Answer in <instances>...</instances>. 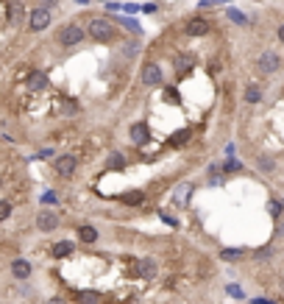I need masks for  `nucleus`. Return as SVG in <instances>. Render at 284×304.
I'll return each mask as SVG.
<instances>
[{"label": "nucleus", "instance_id": "nucleus-1", "mask_svg": "<svg viewBox=\"0 0 284 304\" xmlns=\"http://www.w3.org/2000/svg\"><path fill=\"white\" fill-rule=\"evenodd\" d=\"M86 36H92L95 42H114V36H117V31H114L112 26V17H92L89 20V26H86Z\"/></svg>", "mask_w": 284, "mask_h": 304}, {"label": "nucleus", "instance_id": "nucleus-2", "mask_svg": "<svg viewBox=\"0 0 284 304\" xmlns=\"http://www.w3.org/2000/svg\"><path fill=\"white\" fill-rule=\"evenodd\" d=\"M86 39V28L78 26V23H64V26L56 31V42L61 48H78V45Z\"/></svg>", "mask_w": 284, "mask_h": 304}, {"label": "nucleus", "instance_id": "nucleus-3", "mask_svg": "<svg viewBox=\"0 0 284 304\" xmlns=\"http://www.w3.org/2000/svg\"><path fill=\"white\" fill-rule=\"evenodd\" d=\"M279 67H282V56H279L276 51H262L257 56V70L262 73V76H273Z\"/></svg>", "mask_w": 284, "mask_h": 304}, {"label": "nucleus", "instance_id": "nucleus-4", "mask_svg": "<svg viewBox=\"0 0 284 304\" xmlns=\"http://www.w3.org/2000/svg\"><path fill=\"white\" fill-rule=\"evenodd\" d=\"M53 167H56V173L61 179H73L78 170V157L76 154H59V157L53 159Z\"/></svg>", "mask_w": 284, "mask_h": 304}, {"label": "nucleus", "instance_id": "nucleus-5", "mask_svg": "<svg viewBox=\"0 0 284 304\" xmlns=\"http://www.w3.org/2000/svg\"><path fill=\"white\" fill-rule=\"evenodd\" d=\"M61 223L59 212H53V209H39V215H36V229L39 232H56Z\"/></svg>", "mask_w": 284, "mask_h": 304}, {"label": "nucleus", "instance_id": "nucleus-6", "mask_svg": "<svg viewBox=\"0 0 284 304\" xmlns=\"http://www.w3.org/2000/svg\"><path fill=\"white\" fill-rule=\"evenodd\" d=\"M142 87H159L164 81V73H162V67L156 64V61H148L145 67H142Z\"/></svg>", "mask_w": 284, "mask_h": 304}, {"label": "nucleus", "instance_id": "nucleus-7", "mask_svg": "<svg viewBox=\"0 0 284 304\" xmlns=\"http://www.w3.org/2000/svg\"><path fill=\"white\" fill-rule=\"evenodd\" d=\"M48 26H51V11L48 9L39 6V9H34L28 14V28H31V31H45Z\"/></svg>", "mask_w": 284, "mask_h": 304}, {"label": "nucleus", "instance_id": "nucleus-8", "mask_svg": "<svg viewBox=\"0 0 284 304\" xmlns=\"http://www.w3.org/2000/svg\"><path fill=\"white\" fill-rule=\"evenodd\" d=\"M31 274H34V265L28 260H23V257H17V260L11 262V276L20 279V282H26V279H31Z\"/></svg>", "mask_w": 284, "mask_h": 304}, {"label": "nucleus", "instance_id": "nucleus-9", "mask_svg": "<svg viewBox=\"0 0 284 304\" xmlns=\"http://www.w3.org/2000/svg\"><path fill=\"white\" fill-rule=\"evenodd\" d=\"M195 53H176L173 56V64H176V73L179 76H184V73H189V70L195 67Z\"/></svg>", "mask_w": 284, "mask_h": 304}, {"label": "nucleus", "instance_id": "nucleus-10", "mask_svg": "<svg viewBox=\"0 0 284 304\" xmlns=\"http://www.w3.org/2000/svg\"><path fill=\"white\" fill-rule=\"evenodd\" d=\"M242 101H245L248 106L262 104V101H265V87H262V84H248L245 92H242Z\"/></svg>", "mask_w": 284, "mask_h": 304}, {"label": "nucleus", "instance_id": "nucleus-11", "mask_svg": "<svg viewBox=\"0 0 284 304\" xmlns=\"http://www.w3.org/2000/svg\"><path fill=\"white\" fill-rule=\"evenodd\" d=\"M26 87L31 89V92H42V89H48V87H51V79H48L45 73H39V70H34V73L28 76Z\"/></svg>", "mask_w": 284, "mask_h": 304}, {"label": "nucleus", "instance_id": "nucleus-12", "mask_svg": "<svg viewBox=\"0 0 284 304\" xmlns=\"http://www.w3.org/2000/svg\"><path fill=\"white\" fill-rule=\"evenodd\" d=\"M184 31H187L189 36H207L209 34V20L207 17H192Z\"/></svg>", "mask_w": 284, "mask_h": 304}, {"label": "nucleus", "instance_id": "nucleus-13", "mask_svg": "<svg viewBox=\"0 0 284 304\" xmlns=\"http://www.w3.org/2000/svg\"><path fill=\"white\" fill-rule=\"evenodd\" d=\"M73 251H76V243H73V240H59V243H53V249H51V254L56 260H64V257H70Z\"/></svg>", "mask_w": 284, "mask_h": 304}, {"label": "nucleus", "instance_id": "nucleus-14", "mask_svg": "<svg viewBox=\"0 0 284 304\" xmlns=\"http://www.w3.org/2000/svg\"><path fill=\"white\" fill-rule=\"evenodd\" d=\"M78 240L86 246L98 243V229H95V226H78Z\"/></svg>", "mask_w": 284, "mask_h": 304}, {"label": "nucleus", "instance_id": "nucleus-15", "mask_svg": "<svg viewBox=\"0 0 284 304\" xmlns=\"http://www.w3.org/2000/svg\"><path fill=\"white\" fill-rule=\"evenodd\" d=\"M156 274H159V265H156V260H139V276H145V279H154Z\"/></svg>", "mask_w": 284, "mask_h": 304}, {"label": "nucleus", "instance_id": "nucleus-16", "mask_svg": "<svg viewBox=\"0 0 284 304\" xmlns=\"http://www.w3.org/2000/svg\"><path fill=\"white\" fill-rule=\"evenodd\" d=\"M26 20V9H23V3H9V23L11 26H20Z\"/></svg>", "mask_w": 284, "mask_h": 304}, {"label": "nucleus", "instance_id": "nucleus-17", "mask_svg": "<svg viewBox=\"0 0 284 304\" xmlns=\"http://www.w3.org/2000/svg\"><path fill=\"white\" fill-rule=\"evenodd\" d=\"M131 139H134L137 145H142V142H148V139H151V131H148L145 123H137V126L131 129Z\"/></svg>", "mask_w": 284, "mask_h": 304}, {"label": "nucleus", "instance_id": "nucleus-18", "mask_svg": "<svg viewBox=\"0 0 284 304\" xmlns=\"http://www.w3.org/2000/svg\"><path fill=\"white\" fill-rule=\"evenodd\" d=\"M123 167H126V157H123L120 151H112L106 157V170H123Z\"/></svg>", "mask_w": 284, "mask_h": 304}, {"label": "nucleus", "instance_id": "nucleus-19", "mask_svg": "<svg viewBox=\"0 0 284 304\" xmlns=\"http://www.w3.org/2000/svg\"><path fill=\"white\" fill-rule=\"evenodd\" d=\"M123 204H129V207H139L142 201H145V193L142 190H129V193H123Z\"/></svg>", "mask_w": 284, "mask_h": 304}, {"label": "nucleus", "instance_id": "nucleus-20", "mask_svg": "<svg viewBox=\"0 0 284 304\" xmlns=\"http://www.w3.org/2000/svg\"><path fill=\"white\" fill-rule=\"evenodd\" d=\"M242 254H245L242 249H220V251H217V257H220L223 262H240Z\"/></svg>", "mask_w": 284, "mask_h": 304}, {"label": "nucleus", "instance_id": "nucleus-21", "mask_svg": "<svg viewBox=\"0 0 284 304\" xmlns=\"http://www.w3.org/2000/svg\"><path fill=\"white\" fill-rule=\"evenodd\" d=\"M226 293L232 296V299H237V302H245V287L237 285V282H229V285H226Z\"/></svg>", "mask_w": 284, "mask_h": 304}, {"label": "nucleus", "instance_id": "nucleus-22", "mask_svg": "<svg viewBox=\"0 0 284 304\" xmlns=\"http://www.w3.org/2000/svg\"><path fill=\"white\" fill-rule=\"evenodd\" d=\"M257 167H259V170H265V173H273V170H276V162L267 157V154H259V157H257Z\"/></svg>", "mask_w": 284, "mask_h": 304}, {"label": "nucleus", "instance_id": "nucleus-23", "mask_svg": "<svg viewBox=\"0 0 284 304\" xmlns=\"http://www.w3.org/2000/svg\"><path fill=\"white\" fill-rule=\"evenodd\" d=\"M78 304H101V296L95 293V290H84V293H76Z\"/></svg>", "mask_w": 284, "mask_h": 304}, {"label": "nucleus", "instance_id": "nucleus-24", "mask_svg": "<svg viewBox=\"0 0 284 304\" xmlns=\"http://www.w3.org/2000/svg\"><path fill=\"white\" fill-rule=\"evenodd\" d=\"M189 137H192V131L184 129V131H179V134H170V137H167V145H173V148H176V145H184Z\"/></svg>", "mask_w": 284, "mask_h": 304}, {"label": "nucleus", "instance_id": "nucleus-25", "mask_svg": "<svg viewBox=\"0 0 284 304\" xmlns=\"http://www.w3.org/2000/svg\"><path fill=\"white\" fill-rule=\"evenodd\" d=\"M223 170H226V173H242V170H245V165H242L240 159L229 157V159H226V165H223Z\"/></svg>", "mask_w": 284, "mask_h": 304}, {"label": "nucleus", "instance_id": "nucleus-26", "mask_svg": "<svg viewBox=\"0 0 284 304\" xmlns=\"http://www.w3.org/2000/svg\"><path fill=\"white\" fill-rule=\"evenodd\" d=\"M229 17H232V23H237V26H248V17H245L240 9H229Z\"/></svg>", "mask_w": 284, "mask_h": 304}, {"label": "nucleus", "instance_id": "nucleus-27", "mask_svg": "<svg viewBox=\"0 0 284 304\" xmlns=\"http://www.w3.org/2000/svg\"><path fill=\"white\" fill-rule=\"evenodd\" d=\"M117 23H120L123 28H131L134 34H142V28H139V23H134V20H129V14H126V17H117Z\"/></svg>", "mask_w": 284, "mask_h": 304}, {"label": "nucleus", "instance_id": "nucleus-28", "mask_svg": "<svg viewBox=\"0 0 284 304\" xmlns=\"http://www.w3.org/2000/svg\"><path fill=\"white\" fill-rule=\"evenodd\" d=\"M11 218V201H0V223Z\"/></svg>", "mask_w": 284, "mask_h": 304}, {"label": "nucleus", "instance_id": "nucleus-29", "mask_svg": "<svg viewBox=\"0 0 284 304\" xmlns=\"http://www.w3.org/2000/svg\"><path fill=\"white\" fill-rule=\"evenodd\" d=\"M39 201H42V204H56L59 198H56V193H53V190H48V193H42V198H39Z\"/></svg>", "mask_w": 284, "mask_h": 304}, {"label": "nucleus", "instance_id": "nucleus-30", "mask_svg": "<svg viewBox=\"0 0 284 304\" xmlns=\"http://www.w3.org/2000/svg\"><path fill=\"white\" fill-rule=\"evenodd\" d=\"M267 209H270V215H282V212H284V207L279 204V201H270V204H267Z\"/></svg>", "mask_w": 284, "mask_h": 304}, {"label": "nucleus", "instance_id": "nucleus-31", "mask_svg": "<svg viewBox=\"0 0 284 304\" xmlns=\"http://www.w3.org/2000/svg\"><path fill=\"white\" fill-rule=\"evenodd\" d=\"M142 11H145V14H154V11H156V3H145V6H142Z\"/></svg>", "mask_w": 284, "mask_h": 304}, {"label": "nucleus", "instance_id": "nucleus-32", "mask_svg": "<svg viewBox=\"0 0 284 304\" xmlns=\"http://www.w3.org/2000/svg\"><path fill=\"white\" fill-rule=\"evenodd\" d=\"M251 304H276V302H270V299H262V296H259V299H251Z\"/></svg>", "mask_w": 284, "mask_h": 304}, {"label": "nucleus", "instance_id": "nucleus-33", "mask_svg": "<svg viewBox=\"0 0 284 304\" xmlns=\"http://www.w3.org/2000/svg\"><path fill=\"white\" fill-rule=\"evenodd\" d=\"M56 3H59V0H42V9L51 11V6H56Z\"/></svg>", "mask_w": 284, "mask_h": 304}, {"label": "nucleus", "instance_id": "nucleus-34", "mask_svg": "<svg viewBox=\"0 0 284 304\" xmlns=\"http://www.w3.org/2000/svg\"><path fill=\"white\" fill-rule=\"evenodd\" d=\"M276 36H279V42H284V23L279 26V31H276Z\"/></svg>", "mask_w": 284, "mask_h": 304}, {"label": "nucleus", "instance_id": "nucleus-35", "mask_svg": "<svg viewBox=\"0 0 284 304\" xmlns=\"http://www.w3.org/2000/svg\"><path fill=\"white\" fill-rule=\"evenodd\" d=\"M48 304H64V299H61V296H53V299H51Z\"/></svg>", "mask_w": 284, "mask_h": 304}, {"label": "nucleus", "instance_id": "nucleus-36", "mask_svg": "<svg viewBox=\"0 0 284 304\" xmlns=\"http://www.w3.org/2000/svg\"><path fill=\"white\" fill-rule=\"evenodd\" d=\"M78 6H89V3H92V0H76Z\"/></svg>", "mask_w": 284, "mask_h": 304}, {"label": "nucleus", "instance_id": "nucleus-37", "mask_svg": "<svg viewBox=\"0 0 284 304\" xmlns=\"http://www.w3.org/2000/svg\"><path fill=\"white\" fill-rule=\"evenodd\" d=\"M212 3H217V0H212ZM220 3H229V0H220Z\"/></svg>", "mask_w": 284, "mask_h": 304}, {"label": "nucleus", "instance_id": "nucleus-38", "mask_svg": "<svg viewBox=\"0 0 284 304\" xmlns=\"http://www.w3.org/2000/svg\"><path fill=\"white\" fill-rule=\"evenodd\" d=\"M103 3H112V0H103Z\"/></svg>", "mask_w": 284, "mask_h": 304}]
</instances>
